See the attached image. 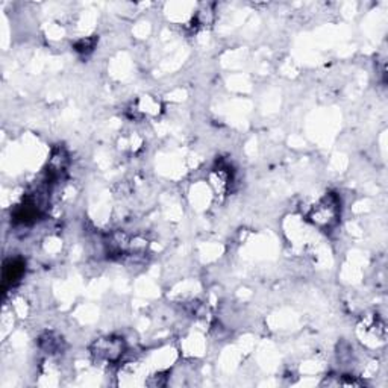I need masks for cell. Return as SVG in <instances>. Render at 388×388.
Here are the masks:
<instances>
[{
  "label": "cell",
  "instance_id": "6da1fadb",
  "mask_svg": "<svg viewBox=\"0 0 388 388\" xmlns=\"http://www.w3.org/2000/svg\"><path fill=\"white\" fill-rule=\"evenodd\" d=\"M23 267H24V264L21 261H12L11 265H6L5 267V282L17 281L23 273Z\"/></svg>",
  "mask_w": 388,
  "mask_h": 388
}]
</instances>
